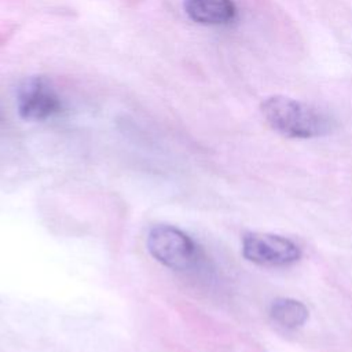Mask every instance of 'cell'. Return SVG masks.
I'll list each match as a JSON object with an SVG mask.
<instances>
[{
  "label": "cell",
  "mask_w": 352,
  "mask_h": 352,
  "mask_svg": "<svg viewBox=\"0 0 352 352\" xmlns=\"http://www.w3.org/2000/svg\"><path fill=\"white\" fill-rule=\"evenodd\" d=\"M147 250L162 265L176 271L192 270L199 261L195 242L186 232L169 224H158L148 231Z\"/></svg>",
  "instance_id": "cell-2"
},
{
  "label": "cell",
  "mask_w": 352,
  "mask_h": 352,
  "mask_svg": "<svg viewBox=\"0 0 352 352\" xmlns=\"http://www.w3.org/2000/svg\"><path fill=\"white\" fill-rule=\"evenodd\" d=\"M243 257L257 265L285 267L300 260L301 250L292 239L267 234L248 232L242 238Z\"/></svg>",
  "instance_id": "cell-3"
},
{
  "label": "cell",
  "mask_w": 352,
  "mask_h": 352,
  "mask_svg": "<svg viewBox=\"0 0 352 352\" xmlns=\"http://www.w3.org/2000/svg\"><path fill=\"white\" fill-rule=\"evenodd\" d=\"M184 10L192 21L201 25H226L236 15L232 0H186Z\"/></svg>",
  "instance_id": "cell-5"
},
{
  "label": "cell",
  "mask_w": 352,
  "mask_h": 352,
  "mask_svg": "<svg viewBox=\"0 0 352 352\" xmlns=\"http://www.w3.org/2000/svg\"><path fill=\"white\" fill-rule=\"evenodd\" d=\"M260 110L267 124L286 138H319L334 128V121L324 111L283 95L264 99Z\"/></svg>",
  "instance_id": "cell-1"
},
{
  "label": "cell",
  "mask_w": 352,
  "mask_h": 352,
  "mask_svg": "<svg viewBox=\"0 0 352 352\" xmlns=\"http://www.w3.org/2000/svg\"><path fill=\"white\" fill-rule=\"evenodd\" d=\"M60 110V99L44 77H30L18 91V113L26 121H43Z\"/></svg>",
  "instance_id": "cell-4"
},
{
  "label": "cell",
  "mask_w": 352,
  "mask_h": 352,
  "mask_svg": "<svg viewBox=\"0 0 352 352\" xmlns=\"http://www.w3.org/2000/svg\"><path fill=\"white\" fill-rule=\"evenodd\" d=\"M270 316L278 326L294 330L307 322L308 308L298 300L280 297L271 302Z\"/></svg>",
  "instance_id": "cell-6"
}]
</instances>
